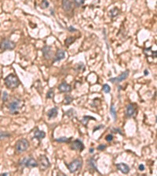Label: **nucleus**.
<instances>
[{
	"instance_id": "f257e3e1",
	"label": "nucleus",
	"mask_w": 157,
	"mask_h": 176,
	"mask_svg": "<svg viewBox=\"0 0 157 176\" xmlns=\"http://www.w3.org/2000/svg\"><path fill=\"white\" fill-rule=\"evenodd\" d=\"M24 103L21 99H14L9 104V109L12 114H18L19 110L22 108Z\"/></svg>"
},
{
	"instance_id": "f03ea898",
	"label": "nucleus",
	"mask_w": 157,
	"mask_h": 176,
	"mask_svg": "<svg viewBox=\"0 0 157 176\" xmlns=\"http://www.w3.org/2000/svg\"><path fill=\"white\" fill-rule=\"evenodd\" d=\"M5 84L9 89H15V88L18 87L20 81L15 75L11 74L5 78Z\"/></svg>"
},
{
	"instance_id": "7ed1b4c3",
	"label": "nucleus",
	"mask_w": 157,
	"mask_h": 176,
	"mask_svg": "<svg viewBox=\"0 0 157 176\" xmlns=\"http://www.w3.org/2000/svg\"><path fill=\"white\" fill-rule=\"evenodd\" d=\"M82 164H83L82 160L80 158H78V159L74 160V161L71 163H70L69 164H67V166H68L69 171H70L71 173H75V172H76L78 170H79L82 168Z\"/></svg>"
},
{
	"instance_id": "20e7f679",
	"label": "nucleus",
	"mask_w": 157,
	"mask_h": 176,
	"mask_svg": "<svg viewBox=\"0 0 157 176\" xmlns=\"http://www.w3.org/2000/svg\"><path fill=\"white\" fill-rule=\"evenodd\" d=\"M28 146H29L28 141L25 139H22L16 143V150L19 153H22L25 151L28 148Z\"/></svg>"
},
{
	"instance_id": "39448f33",
	"label": "nucleus",
	"mask_w": 157,
	"mask_h": 176,
	"mask_svg": "<svg viewBox=\"0 0 157 176\" xmlns=\"http://www.w3.org/2000/svg\"><path fill=\"white\" fill-rule=\"evenodd\" d=\"M23 163H21V164H24L25 167L27 168H35L38 166V163L37 161L35 160L34 158H28V159H23L22 161Z\"/></svg>"
},
{
	"instance_id": "423d86ee",
	"label": "nucleus",
	"mask_w": 157,
	"mask_h": 176,
	"mask_svg": "<svg viewBox=\"0 0 157 176\" xmlns=\"http://www.w3.org/2000/svg\"><path fill=\"white\" fill-rule=\"evenodd\" d=\"M15 48V43L9 40H4L0 44V49L2 50L6 49H13Z\"/></svg>"
},
{
	"instance_id": "0eeeda50",
	"label": "nucleus",
	"mask_w": 157,
	"mask_h": 176,
	"mask_svg": "<svg viewBox=\"0 0 157 176\" xmlns=\"http://www.w3.org/2000/svg\"><path fill=\"white\" fill-rule=\"evenodd\" d=\"M39 161H40V168L42 169V170H46L47 168H49L50 166L49 159L47 158L46 156H44V155L40 156Z\"/></svg>"
},
{
	"instance_id": "6e6552de",
	"label": "nucleus",
	"mask_w": 157,
	"mask_h": 176,
	"mask_svg": "<svg viewBox=\"0 0 157 176\" xmlns=\"http://www.w3.org/2000/svg\"><path fill=\"white\" fill-rule=\"evenodd\" d=\"M128 76H129V71H126L123 72V73H122L119 77L113 78H111V79H109V81H112V83L120 82V81H122L123 80L127 79Z\"/></svg>"
},
{
	"instance_id": "1a4fd4ad",
	"label": "nucleus",
	"mask_w": 157,
	"mask_h": 176,
	"mask_svg": "<svg viewBox=\"0 0 157 176\" xmlns=\"http://www.w3.org/2000/svg\"><path fill=\"white\" fill-rule=\"evenodd\" d=\"M71 148L72 150H79V151H83V149H84V146H83V143H82L80 140L76 139V140H75L74 142H72Z\"/></svg>"
},
{
	"instance_id": "9d476101",
	"label": "nucleus",
	"mask_w": 157,
	"mask_h": 176,
	"mask_svg": "<svg viewBox=\"0 0 157 176\" xmlns=\"http://www.w3.org/2000/svg\"><path fill=\"white\" fill-rule=\"evenodd\" d=\"M135 111H136V107H135L134 104L133 103H130L127 106V110H126V114L128 117H130L132 116H134L135 114Z\"/></svg>"
},
{
	"instance_id": "9b49d317",
	"label": "nucleus",
	"mask_w": 157,
	"mask_h": 176,
	"mask_svg": "<svg viewBox=\"0 0 157 176\" xmlns=\"http://www.w3.org/2000/svg\"><path fill=\"white\" fill-rule=\"evenodd\" d=\"M116 168H117L123 174H128L129 171H130V167H129L127 164H124V163L117 164H116Z\"/></svg>"
},
{
	"instance_id": "f8f14e48",
	"label": "nucleus",
	"mask_w": 157,
	"mask_h": 176,
	"mask_svg": "<svg viewBox=\"0 0 157 176\" xmlns=\"http://www.w3.org/2000/svg\"><path fill=\"white\" fill-rule=\"evenodd\" d=\"M58 89L61 92H68L71 91V85H69L68 84L63 82L58 86Z\"/></svg>"
},
{
	"instance_id": "ddd939ff",
	"label": "nucleus",
	"mask_w": 157,
	"mask_h": 176,
	"mask_svg": "<svg viewBox=\"0 0 157 176\" xmlns=\"http://www.w3.org/2000/svg\"><path fill=\"white\" fill-rule=\"evenodd\" d=\"M43 56H45L46 59H50L51 58V56H52V49H51V47L50 46H45L44 48L43 49Z\"/></svg>"
},
{
	"instance_id": "4468645a",
	"label": "nucleus",
	"mask_w": 157,
	"mask_h": 176,
	"mask_svg": "<svg viewBox=\"0 0 157 176\" xmlns=\"http://www.w3.org/2000/svg\"><path fill=\"white\" fill-rule=\"evenodd\" d=\"M65 57V53L61 49H59L56 52V55H55V59H54V61H59V60H61Z\"/></svg>"
},
{
	"instance_id": "2eb2a0df",
	"label": "nucleus",
	"mask_w": 157,
	"mask_h": 176,
	"mask_svg": "<svg viewBox=\"0 0 157 176\" xmlns=\"http://www.w3.org/2000/svg\"><path fill=\"white\" fill-rule=\"evenodd\" d=\"M45 136H46V133L44 132V131H40L39 129H36V131H35L34 137L36 138V139H37L38 140H40V139H43V138H45Z\"/></svg>"
},
{
	"instance_id": "dca6fc26",
	"label": "nucleus",
	"mask_w": 157,
	"mask_h": 176,
	"mask_svg": "<svg viewBox=\"0 0 157 176\" xmlns=\"http://www.w3.org/2000/svg\"><path fill=\"white\" fill-rule=\"evenodd\" d=\"M57 114H58L57 109L56 107H53L52 109H50L48 111V113H47V116H48V117L50 119H51V118L56 117L57 116Z\"/></svg>"
},
{
	"instance_id": "f3484780",
	"label": "nucleus",
	"mask_w": 157,
	"mask_h": 176,
	"mask_svg": "<svg viewBox=\"0 0 157 176\" xmlns=\"http://www.w3.org/2000/svg\"><path fill=\"white\" fill-rule=\"evenodd\" d=\"M62 5H63V9H64L65 11H70L71 10V3L69 0H63Z\"/></svg>"
},
{
	"instance_id": "a211bd4d",
	"label": "nucleus",
	"mask_w": 157,
	"mask_h": 176,
	"mask_svg": "<svg viewBox=\"0 0 157 176\" xmlns=\"http://www.w3.org/2000/svg\"><path fill=\"white\" fill-rule=\"evenodd\" d=\"M93 120V121H96V119L93 117H90V116H85V117H83V120H82V123H83L84 125H86L87 124V122L89 120Z\"/></svg>"
},
{
	"instance_id": "6ab92c4d",
	"label": "nucleus",
	"mask_w": 157,
	"mask_h": 176,
	"mask_svg": "<svg viewBox=\"0 0 157 176\" xmlns=\"http://www.w3.org/2000/svg\"><path fill=\"white\" fill-rule=\"evenodd\" d=\"M110 113H111V114L112 116L113 119H114V121L116 120V111L115 109V106L114 104H112L111 105V107H110Z\"/></svg>"
},
{
	"instance_id": "aec40b11",
	"label": "nucleus",
	"mask_w": 157,
	"mask_h": 176,
	"mask_svg": "<svg viewBox=\"0 0 157 176\" xmlns=\"http://www.w3.org/2000/svg\"><path fill=\"white\" fill-rule=\"evenodd\" d=\"M70 140H71V138H67V137H61L59 139H56L57 142H60V143H67L69 142Z\"/></svg>"
},
{
	"instance_id": "412c9836",
	"label": "nucleus",
	"mask_w": 157,
	"mask_h": 176,
	"mask_svg": "<svg viewBox=\"0 0 157 176\" xmlns=\"http://www.w3.org/2000/svg\"><path fill=\"white\" fill-rule=\"evenodd\" d=\"M75 38H74V37H69V38H68V39L65 40V45L70 46L71 44H72V42H75Z\"/></svg>"
},
{
	"instance_id": "4be33fe9",
	"label": "nucleus",
	"mask_w": 157,
	"mask_h": 176,
	"mask_svg": "<svg viewBox=\"0 0 157 176\" xmlns=\"http://www.w3.org/2000/svg\"><path fill=\"white\" fill-rule=\"evenodd\" d=\"M89 164H90V167L92 168L95 169L96 171H97V167H96V163H95V161H94V159H93V158L90 159V161H89Z\"/></svg>"
},
{
	"instance_id": "5701e85b",
	"label": "nucleus",
	"mask_w": 157,
	"mask_h": 176,
	"mask_svg": "<svg viewBox=\"0 0 157 176\" xmlns=\"http://www.w3.org/2000/svg\"><path fill=\"white\" fill-rule=\"evenodd\" d=\"M102 90L105 92V93H108L110 92V90H111V89H110V86L108 85H103V88H102Z\"/></svg>"
},
{
	"instance_id": "b1692460",
	"label": "nucleus",
	"mask_w": 157,
	"mask_h": 176,
	"mask_svg": "<svg viewBox=\"0 0 157 176\" xmlns=\"http://www.w3.org/2000/svg\"><path fill=\"white\" fill-rule=\"evenodd\" d=\"M49 6V2L46 1V0H43L42 2H41V7L43 9H46Z\"/></svg>"
},
{
	"instance_id": "393cba45",
	"label": "nucleus",
	"mask_w": 157,
	"mask_h": 176,
	"mask_svg": "<svg viewBox=\"0 0 157 176\" xmlns=\"http://www.w3.org/2000/svg\"><path fill=\"white\" fill-rule=\"evenodd\" d=\"M53 96H54V92H53V89H50L49 91V92L47 93L46 98L47 99H52V98H53Z\"/></svg>"
},
{
	"instance_id": "a878e982",
	"label": "nucleus",
	"mask_w": 157,
	"mask_h": 176,
	"mask_svg": "<svg viewBox=\"0 0 157 176\" xmlns=\"http://www.w3.org/2000/svg\"><path fill=\"white\" fill-rule=\"evenodd\" d=\"M64 103L65 104H69V103H71V102H72V98L71 96H66L65 97V99H64Z\"/></svg>"
},
{
	"instance_id": "bb28decb",
	"label": "nucleus",
	"mask_w": 157,
	"mask_h": 176,
	"mask_svg": "<svg viewBox=\"0 0 157 176\" xmlns=\"http://www.w3.org/2000/svg\"><path fill=\"white\" fill-rule=\"evenodd\" d=\"M74 2L75 3V5L77 6H79L81 5H83L84 3V0H74Z\"/></svg>"
},
{
	"instance_id": "cd10ccee",
	"label": "nucleus",
	"mask_w": 157,
	"mask_h": 176,
	"mask_svg": "<svg viewBox=\"0 0 157 176\" xmlns=\"http://www.w3.org/2000/svg\"><path fill=\"white\" fill-rule=\"evenodd\" d=\"M105 139L107 142H111V141H112V139H113L112 135H108V136L105 137Z\"/></svg>"
},
{
	"instance_id": "c85d7f7f",
	"label": "nucleus",
	"mask_w": 157,
	"mask_h": 176,
	"mask_svg": "<svg viewBox=\"0 0 157 176\" xmlns=\"http://www.w3.org/2000/svg\"><path fill=\"white\" fill-rule=\"evenodd\" d=\"M7 97H8V94L6 92H3V96H2V100L3 101H6L7 100Z\"/></svg>"
},
{
	"instance_id": "c756f323",
	"label": "nucleus",
	"mask_w": 157,
	"mask_h": 176,
	"mask_svg": "<svg viewBox=\"0 0 157 176\" xmlns=\"http://www.w3.org/2000/svg\"><path fill=\"white\" fill-rule=\"evenodd\" d=\"M9 136V134L8 133H6V132H3V133H1L0 132V138H5V137H8Z\"/></svg>"
},
{
	"instance_id": "7c9ffc66",
	"label": "nucleus",
	"mask_w": 157,
	"mask_h": 176,
	"mask_svg": "<svg viewBox=\"0 0 157 176\" xmlns=\"http://www.w3.org/2000/svg\"><path fill=\"white\" fill-rule=\"evenodd\" d=\"M105 148H106V146L104 145V144H101V145L97 146V150H104V149H105Z\"/></svg>"
},
{
	"instance_id": "2f4dec72",
	"label": "nucleus",
	"mask_w": 157,
	"mask_h": 176,
	"mask_svg": "<svg viewBox=\"0 0 157 176\" xmlns=\"http://www.w3.org/2000/svg\"><path fill=\"white\" fill-rule=\"evenodd\" d=\"M139 170L140 171H144V166L143 164H140L139 165Z\"/></svg>"
},
{
	"instance_id": "473e14b6",
	"label": "nucleus",
	"mask_w": 157,
	"mask_h": 176,
	"mask_svg": "<svg viewBox=\"0 0 157 176\" xmlns=\"http://www.w3.org/2000/svg\"><path fill=\"white\" fill-rule=\"evenodd\" d=\"M68 29H69V31H76V29H75V28H74V27H69Z\"/></svg>"
},
{
	"instance_id": "72a5a7b5",
	"label": "nucleus",
	"mask_w": 157,
	"mask_h": 176,
	"mask_svg": "<svg viewBox=\"0 0 157 176\" xmlns=\"http://www.w3.org/2000/svg\"><path fill=\"white\" fill-rule=\"evenodd\" d=\"M147 74H149V72H148L147 71H144V74H145V75H147Z\"/></svg>"
},
{
	"instance_id": "f704fd0d",
	"label": "nucleus",
	"mask_w": 157,
	"mask_h": 176,
	"mask_svg": "<svg viewBox=\"0 0 157 176\" xmlns=\"http://www.w3.org/2000/svg\"><path fill=\"white\" fill-rule=\"evenodd\" d=\"M93 149H90V153H93Z\"/></svg>"
},
{
	"instance_id": "c9c22d12",
	"label": "nucleus",
	"mask_w": 157,
	"mask_h": 176,
	"mask_svg": "<svg viewBox=\"0 0 157 176\" xmlns=\"http://www.w3.org/2000/svg\"><path fill=\"white\" fill-rule=\"evenodd\" d=\"M9 175L8 173H4V174H1L0 175Z\"/></svg>"
}]
</instances>
